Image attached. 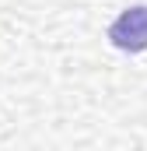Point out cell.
Segmentation results:
<instances>
[{"label": "cell", "instance_id": "obj_1", "mask_svg": "<svg viewBox=\"0 0 147 151\" xmlns=\"http://www.w3.org/2000/svg\"><path fill=\"white\" fill-rule=\"evenodd\" d=\"M109 39L123 53H144L147 49V7H126L109 25Z\"/></svg>", "mask_w": 147, "mask_h": 151}]
</instances>
